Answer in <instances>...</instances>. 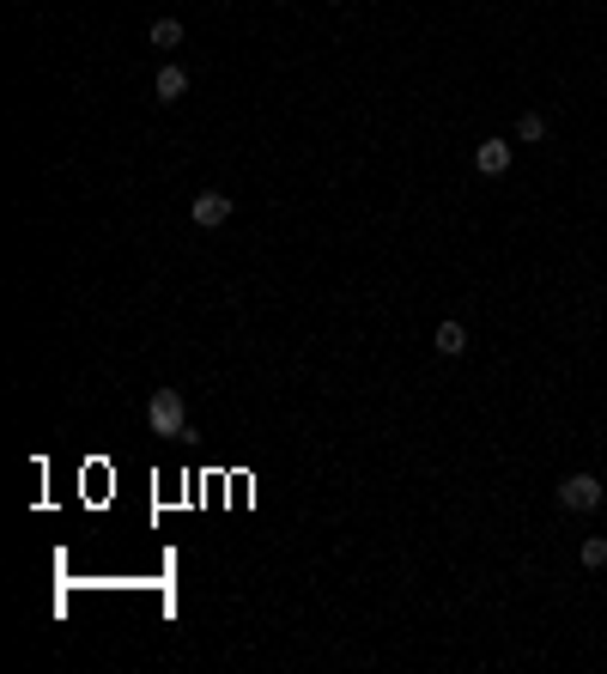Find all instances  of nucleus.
Wrapping results in <instances>:
<instances>
[{
  "mask_svg": "<svg viewBox=\"0 0 607 674\" xmlns=\"http://www.w3.org/2000/svg\"><path fill=\"white\" fill-rule=\"evenodd\" d=\"M146 426H152V438H182V431H188V408H182L177 389H159V395L146 401Z\"/></svg>",
  "mask_w": 607,
  "mask_h": 674,
  "instance_id": "nucleus-1",
  "label": "nucleus"
},
{
  "mask_svg": "<svg viewBox=\"0 0 607 674\" xmlns=\"http://www.w3.org/2000/svg\"><path fill=\"white\" fill-rule=\"evenodd\" d=\"M559 505H565V511H595V505H602V480H595V474H565V480H559Z\"/></svg>",
  "mask_w": 607,
  "mask_h": 674,
  "instance_id": "nucleus-2",
  "label": "nucleus"
},
{
  "mask_svg": "<svg viewBox=\"0 0 607 674\" xmlns=\"http://www.w3.org/2000/svg\"><path fill=\"white\" fill-rule=\"evenodd\" d=\"M188 219L201 225V231H219V225H231V195H219V188H201V195H195V207H188Z\"/></svg>",
  "mask_w": 607,
  "mask_h": 674,
  "instance_id": "nucleus-3",
  "label": "nucleus"
},
{
  "mask_svg": "<svg viewBox=\"0 0 607 674\" xmlns=\"http://www.w3.org/2000/svg\"><path fill=\"white\" fill-rule=\"evenodd\" d=\"M152 98H159V103H182V98H188V67L164 62L159 73H152Z\"/></svg>",
  "mask_w": 607,
  "mask_h": 674,
  "instance_id": "nucleus-4",
  "label": "nucleus"
},
{
  "mask_svg": "<svg viewBox=\"0 0 607 674\" xmlns=\"http://www.w3.org/2000/svg\"><path fill=\"white\" fill-rule=\"evenodd\" d=\"M510 152H516L510 140H480V146H474V170H480V177H505Z\"/></svg>",
  "mask_w": 607,
  "mask_h": 674,
  "instance_id": "nucleus-5",
  "label": "nucleus"
},
{
  "mask_svg": "<svg viewBox=\"0 0 607 674\" xmlns=\"http://www.w3.org/2000/svg\"><path fill=\"white\" fill-rule=\"evenodd\" d=\"M431 347L444 352V359H462V352H467V323L444 316V323H438V334H431Z\"/></svg>",
  "mask_w": 607,
  "mask_h": 674,
  "instance_id": "nucleus-6",
  "label": "nucleus"
},
{
  "mask_svg": "<svg viewBox=\"0 0 607 674\" xmlns=\"http://www.w3.org/2000/svg\"><path fill=\"white\" fill-rule=\"evenodd\" d=\"M546 140V116L541 110H523V116H516V146H541Z\"/></svg>",
  "mask_w": 607,
  "mask_h": 674,
  "instance_id": "nucleus-7",
  "label": "nucleus"
},
{
  "mask_svg": "<svg viewBox=\"0 0 607 674\" xmlns=\"http://www.w3.org/2000/svg\"><path fill=\"white\" fill-rule=\"evenodd\" d=\"M152 49H182V19H159V24H152Z\"/></svg>",
  "mask_w": 607,
  "mask_h": 674,
  "instance_id": "nucleus-8",
  "label": "nucleus"
},
{
  "mask_svg": "<svg viewBox=\"0 0 607 674\" xmlns=\"http://www.w3.org/2000/svg\"><path fill=\"white\" fill-rule=\"evenodd\" d=\"M583 565H589V572H602V565H607V534H589V541H583Z\"/></svg>",
  "mask_w": 607,
  "mask_h": 674,
  "instance_id": "nucleus-9",
  "label": "nucleus"
}]
</instances>
